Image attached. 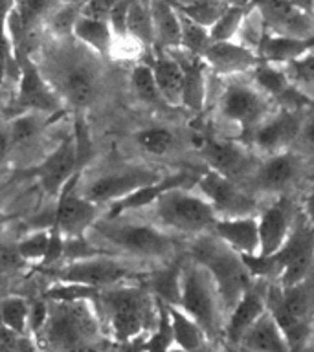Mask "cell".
Returning a JSON list of instances; mask_svg holds the SVG:
<instances>
[{"label":"cell","instance_id":"21","mask_svg":"<svg viewBox=\"0 0 314 352\" xmlns=\"http://www.w3.org/2000/svg\"><path fill=\"white\" fill-rule=\"evenodd\" d=\"M204 160L208 162L209 169L219 175L239 182L242 176L253 175L258 165H253V160L244 147L239 143L228 142V140H202L198 145Z\"/></svg>","mask_w":314,"mask_h":352},{"label":"cell","instance_id":"8","mask_svg":"<svg viewBox=\"0 0 314 352\" xmlns=\"http://www.w3.org/2000/svg\"><path fill=\"white\" fill-rule=\"evenodd\" d=\"M178 307L186 314H189L206 330L209 340L222 334V327H224L222 302H220L215 280L208 270L193 258H189L187 263H182Z\"/></svg>","mask_w":314,"mask_h":352},{"label":"cell","instance_id":"43","mask_svg":"<svg viewBox=\"0 0 314 352\" xmlns=\"http://www.w3.org/2000/svg\"><path fill=\"white\" fill-rule=\"evenodd\" d=\"M247 11V6H228L224 13L219 16V21L209 28L211 38L213 41H233V38H237V33H239V28L244 21Z\"/></svg>","mask_w":314,"mask_h":352},{"label":"cell","instance_id":"52","mask_svg":"<svg viewBox=\"0 0 314 352\" xmlns=\"http://www.w3.org/2000/svg\"><path fill=\"white\" fill-rule=\"evenodd\" d=\"M291 2L302 11H305L307 15L314 16V0H291Z\"/></svg>","mask_w":314,"mask_h":352},{"label":"cell","instance_id":"36","mask_svg":"<svg viewBox=\"0 0 314 352\" xmlns=\"http://www.w3.org/2000/svg\"><path fill=\"white\" fill-rule=\"evenodd\" d=\"M30 305L21 296H8L0 299V323L15 336L30 334Z\"/></svg>","mask_w":314,"mask_h":352},{"label":"cell","instance_id":"48","mask_svg":"<svg viewBox=\"0 0 314 352\" xmlns=\"http://www.w3.org/2000/svg\"><path fill=\"white\" fill-rule=\"evenodd\" d=\"M17 352H46L43 346L39 345L37 340L33 338L32 334L26 336H15V341H13Z\"/></svg>","mask_w":314,"mask_h":352},{"label":"cell","instance_id":"23","mask_svg":"<svg viewBox=\"0 0 314 352\" xmlns=\"http://www.w3.org/2000/svg\"><path fill=\"white\" fill-rule=\"evenodd\" d=\"M198 176L200 175L191 173V170H176V173H171V175H164L158 182L149 184V186L138 189V191H134L129 197L110 204L107 217H118V214H127L131 213V211L149 208V206H153L169 189H176V187H195L197 186Z\"/></svg>","mask_w":314,"mask_h":352},{"label":"cell","instance_id":"7","mask_svg":"<svg viewBox=\"0 0 314 352\" xmlns=\"http://www.w3.org/2000/svg\"><path fill=\"white\" fill-rule=\"evenodd\" d=\"M266 294V308L285 332L291 346H303L314 318V270L291 286H272Z\"/></svg>","mask_w":314,"mask_h":352},{"label":"cell","instance_id":"5","mask_svg":"<svg viewBox=\"0 0 314 352\" xmlns=\"http://www.w3.org/2000/svg\"><path fill=\"white\" fill-rule=\"evenodd\" d=\"M191 258L202 264L213 277L220 302H222V310L226 314L230 312V308L241 299L242 294L255 280L248 272L241 253L231 250L213 231L195 236L191 246Z\"/></svg>","mask_w":314,"mask_h":352},{"label":"cell","instance_id":"19","mask_svg":"<svg viewBox=\"0 0 314 352\" xmlns=\"http://www.w3.org/2000/svg\"><path fill=\"white\" fill-rule=\"evenodd\" d=\"M202 57L211 74L224 77H239L248 74L261 63L258 52L237 38L213 41Z\"/></svg>","mask_w":314,"mask_h":352},{"label":"cell","instance_id":"30","mask_svg":"<svg viewBox=\"0 0 314 352\" xmlns=\"http://www.w3.org/2000/svg\"><path fill=\"white\" fill-rule=\"evenodd\" d=\"M149 6L153 16L154 46H158V50L180 48V15L175 6L171 0H149Z\"/></svg>","mask_w":314,"mask_h":352},{"label":"cell","instance_id":"37","mask_svg":"<svg viewBox=\"0 0 314 352\" xmlns=\"http://www.w3.org/2000/svg\"><path fill=\"white\" fill-rule=\"evenodd\" d=\"M291 87L300 96L314 99V50L283 66Z\"/></svg>","mask_w":314,"mask_h":352},{"label":"cell","instance_id":"16","mask_svg":"<svg viewBox=\"0 0 314 352\" xmlns=\"http://www.w3.org/2000/svg\"><path fill=\"white\" fill-rule=\"evenodd\" d=\"M79 167L81 165L77 160L76 138L74 134H68L37 167H33L32 173L39 180L41 187L46 191V195L57 198L59 192L63 191V187L68 184L72 176L76 175Z\"/></svg>","mask_w":314,"mask_h":352},{"label":"cell","instance_id":"45","mask_svg":"<svg viewBox=\"0 0 314 352\" xmlns=\"http://www.w3.org/2000/svg\"><path fill=\"white\" fill-rule=\"evenodd\" d=\"M50 302L48 299H39L30 305V334L37 336L43 330L46 319H48Z\"/></svg>","mask_w":314,"mask_h":352},{"label":"cell","instance_id":"17","mask_svg":"<svg viewBox=\"0 0 314 352\" xmlns=\"http://www.w3.org/2000/svg\"><path fill=\"white\" fill-rule=\"evenodd\" d=\"M250 6L263 16L266 32L302 38L314 37V16L296 8L291 0H252Z\"/></svg>","mask_w":314,"mask_h":352},{"label":"cell","instance_id":"15","mask_svg":"<svg viewBox=\"0 0 314 352\" xmlns=\"http://www.w3.org/2000/svg\"><path fill=\"white\" fill-rule=\"evenodd\" d=\"M195 189L208 198L219 217L258 214V200L250 192L242 191L239 182L230 180L215 170L209 169L198 176Z\"/></svg>","mask_w":314,"mask_h":352},{"label":"cell","instance_id":"47","mask_svg":"<svg viewBox=\"0 0 314 352\" xmlns=\"http://www.w3.org/2000/svg\"><path fill=\"white\" fill-rule=\"evenodd\" d=\"M120 0H85L81 6V13L88 16H96V19H105L109 21L110 13L114 10V6Z\"/></svg>","mask_w":314,"mask_h":352},{"label":"cell","instance_id":"42","mask_svg":"<svg viewBox=\"0 0 314 352\" xmlns=\"http://www.w3.org/2000/svg\"><path fill=\"white\" fill-rule=\"evenodd\" d=\"M79 15H81V6L72 4V2H63V4L55 6L54 10L50 11L48 21H46V30L55 38L70 37L74 24H76Z\"/></svg>","mask_w":314,"mask_h":352},{"label":"cell","instance_id":"2","mask_svg":"<svg viewBox=\"0 0 314 352\" xmlns=\"http://www.w3.org/2000/svg\"><path fill=\"white\" fill-rule=\"evenodd\" d=\"M48 319L33 336L46 352H105V327L92 301H48Z\"/></svg>","mask_w":314,"mask_h":352},{"label":"cell","instance_id":"51","mask_svg":"<svg viewBox=\"0 0 314 352\" xmlns=\"http://www.w3.org/2000/svg\"><path fill=\"white\" fill-rule=\"evenodd\" d=\"M303 219L307 220L308 226L314 230V186L308 191L307 198H305V204H303Z\"/></svg>","mask_w":314,"mask_h":352},{"label":"cell","instance_id":"58","mask_svg":"<svg viewBox=\"0 0 314 352\" xmlns=\"http://www.w3.org/2000/svg\"><path fill=\"white\" fill-rule=\"evenodd\" d=\"M204 352H208V351H204Z\"/></svg>","mask_w":314,"mask_h":352},{"label":"cell","instance_id":"28","mask_svg":"<svg viewBox=\"0 0 314 352\" xmlns=\"http://www.w3.org/2000/svg\"><path fill=\"white\" fill-rule=\"evenodd\" d=\"M237 349H247L250 352H291L292 346L286 340L285 332L275 323L272 314L266 312L255 321L242 336Z\"/></svg>","mask_w":314,"mask_h":352},{"label":"cell","instance_id":"22","mask_svg":"<svg viewBox=\"0 0 314 352\" xmlns=\"http://www.w3.org/2000/svg\"><path fill=\"white\" fill-rule=\"evenodd\" d=\"M300 129L302 123L291 110L270 114L252 129V145L266 154L281 153L300 136Z\"/></svg>","mask_w":314,"mask_h":352},{"label":"cell","instance_id":"54","mask_svg":"<svg viewBox=\"0 0 314 352\" xmlns=\"http://www.w3.org/2000/svg\"><path fill=\"white\" fill-rule=\"evenodd\" d=\"M6 222H8V214H6L4 211H2V208H0V228H2Z\"/></svg>","mask_w":314,"mask_h":352},{"label":"cell","instance_id":"44","mask_svg":"<svg viewBox=\"0 0 314 352\" xmlns=\"http://www.w3.org/2000/svg\"><path fill=\"white\" fill-rule=\"evenodd\" d=\"M48 242H50V228L48 230H39L32 231L30 235H26L24 239L17 242V255L26 261V263L43 264L44 257H46V252H48Z\"/></svg>","mask_w":314,"mask_h":352},{"label":"cell","instance_id":"35","mask_svg":"<svg viewBox=\"0 0 314 352\" xmlns=\"http://www.w3.org/2000/svg\"><path fill=\"white\" fill-rule=\"evenodd\" d=\"M180 285H182V263L169 264L156 270L151 275L149 286L154 299L165 302L169 307H178L180 302Z\"/></svg>","mask_w":314,"mask_h":352},{"label":"cell","instance_id":"26","mask_svg":"<svg viewBox=\"0 0 314 352\" xmlns=\"http://www.w3.org/2000/svg\"><path fill=\"white\" fill-rule=\"evenodd\" d=\"M211 231L241 255H258L259 253L261 242H259L258 214L219 217Z\"/></svg>","mask_w":314,"mask_h":352},{"label":"cell","instance_id":"18","mask_svg":"<svg viewBox=\"0 0 314 352\" xmlns=\"http://www.w3.org/2000/svg\"><path fill=\"white\" fill-rule=\"evenodd\" d=\"M259 217V255H274L291 235L296 224V209L286 195H278L272 204L258 214Z\"/></svg>","mask_w":314,"mask_h":352},{"label":"cell","instance_id":"13","mask_svg":"<svg viewBox=\"0 0 314 352\" xmlns=\"http://www.w3.org/2000/svg\"><path fill=\"white\" fill-rule=\"evenodd\" d=\"M278 264V285L291 286L303 280L314 270V230L303 219L296 220L291 235L280 252L274 253Z\"/></svg>","mask_w":314,"mask_h":352},{"label":"cell","instance_id":"46","mask_svg":"<svg viewBox=\"0 0 314 352\" xmlns=\"http://www.w3.org/2000/svg\"><path fill=\"white\" fill-rule=\"evenodd\" d=\"M65 244H66L65 235H63L55 226H52V228H50L48 252H46V257H44L43 264L50 266V264L57 263V261L65 255Z\"/></svg>","mask_w":314,"mask_h":352},{"label":"cell","instance_id":"49","mask_svg":"<svg viewBox=\"0 0 314 352\" xmlns=\"http://www.w3.org/2000/svg\"><path fill=\"white\" fill-rule=\"evenodd\" d=\"M11 156V140L10 131H8V123L0 121V167L8 162Z\"/></svg>","mask_w":314,"mask_h":352},{"label":"cell","instance_id":"31","mask_svg":"<svg viewBox=\"0 0 314 352\" xmlns=\"http://www.w3.org/2000/svg\"><path fill=\"white\" fill-rule=\"evenodd\" d=\"M72 37L79 41L83 46H87L88 50H92L99 57H109L114 50V32H112L109 21H105V19H96V16L81 13L74 24Z\"/></svg>","mask_w":314,"mask_h":352},{"label":"cell","instance_id":"20","mask_svg":"<svg viewBox=\"0 0 314 352\" xmlns=\"http://www.w3.org/2000/svg\"><path fill=\"white\" fill-rule=\"evenodd\" d=\"M302 175V160L291 151L269 154L264 162L255 167L252 175L253 189L259 192L285 195L289 187Z\"/></svg>","mask_w":314,"mask_h":352},{"label":"cell","instance_id":"55","mask_svg":"<svg viewBox=\"0 0 314 352\" xmlns=\"http://www.w3.org/2000/svg\"><path fill=\"white\" fill-rule=\"evenodd\" d=\"M291 352H303V346H294Z\"/></svg>","mask_w":314,"mask_h":352},{"label":"cell","instance_id":"50","mask_svg":"<svg viewBox=\"0 0 314 352\" xmlns=\"http://www.w3.org/2000/svg\"><path fill=\"white\" fill-rule=\"evenodd\" d=\"M297 138H302L303 143H305L308 148H313L314 151V116H311L305 123H302L300 136Z\"/></svg>","mask_w":314,"mask_h":352},{"label":"cell","instance_id":"25","mask_svg":"<svg viewBox=\"0 0 314 352\" xmlns=\"http://www.w3.org/2000/svg\"><path fill=\"white\" fill-rule=\"evenodd\" d=\"M175 59L180 63L184 72V85H182V107L191 112H200L208 99V65L200 55L189 54L186 50H169Z\"/></svg>","mask_w":314,"mask_h":352},{"label":"cell","instance_id":"57","mask_svg":"<svg viewBox=\"0 0 314 352\" xmlns=\"http://www.w3.org/2000/svg\"><path fill=\"white\" fill-rule=\"evenodd\" d=\"M226 352H231V351H226ZM233 352H236V349H233Z\"/></svg>","mask_w":314,"mask_h":352},{"label":"cell","instance_id":"34","mask_svg":"<svg viewBox=\"0 0 314 352\" xmlns=\"http://www.w3.org/2000/svg\"><path fill=\"white\" fill-rule=\"evenodd\" d=\"M127 37L136 41L142 48L154 46L153 16L149 0H131L127 10Z\"/></svg>","mask_w":314,"mask_h":352},{"label":"cell","instance_id":"53","mask_svg":"<svg viewBox=\"0 0 314 352\" xmlns=\"http://www.w3.org/2000/svg\"><path fill=\"white\" fill-rule=\"evenodd\" d=\"M0 352H17L15 345H13V343H8V341L0 338Z\"/></svg>","mask_w":314,"mask_h":352},{"label":"cell","instance_id":"3","mask_svg":"<svg viewBox=\"0 0 314 352\" xmlns=\"http://www.w3.org/2000/svg\"><path fill=\"white\" fill-rule=\"evenodd\" d=\"M87 235H90L88 241L101 252L109 248L116 253L140 261H164L176 252V239L173 233L153 222L127 219L125 214L98 219Z\"/></svg>","mask_w":314,"mask_h":352},{"label":"cell","instance_id":"12","mask_svg":"<svg viewBox=\"0 0 314 352\" xmlns=\"http://www.w3.org/2000/svg\"><path fill=\"white\" fill-rule=\"evenodd\" d=\"M162 176H164L162 173L145 167V165H132V167L109 170L105 175L96 176L79 191L90 202L98 204V206H103V204L110 206L121 198L129 197L138 189L158 182Z\"/></svg>","mask_w":314,"mask_h":352},{"label":"cell","instance_id":"32","mask_svg":"<svg viewBox=\"0 0 314 352\" xmlns=\"http://www.w3.org/2000/svg\"><path fill=\"white\" fill-rule=\"evenodd\" d=\"M171 332L176 349L184 352H204L208 346L209 336L195 319L182 310L180 307H169Z\"/></svg>","mask_w":314,"mask_h":352},{"label":"cell","instance_id":"11","mask_svg":"<svg viewBox=\"0 0 314 352\" xmlns=\"http://www.w3.org/2000/svg\"><path fill=\"white\" fill-rule=\"evenodd\" d=\"M219 114L222 120L237 125L241 131H252L270 116L269 96L255 85L230 77L219 98Z\"/></svg>","mask_w":314,"mask_h":352},{"label":"cell","instance_id":"24","mask_svg":"<svg viewBox=\"0 0 314 352\" xmlns=\"http://www.w3.org/2000/svg\"><path fill=\"white\" fill-rule=\"evenodd\" d=\"M264 312H266V294H263L258 286L252 285L242 294L241 299L230 308V312L226 314L224 327H222L226 345L230 349H237L242 336L247 334V330Z\"/></svg>","mask_w":314,"mask_h":352},{"label":"cell","instance_id":"10","mask_svg":"<svg viewBox=\"0 0 314 352\" xmlns=\"http://www.w3.org/2000/svg\"><path fill=\"white\" fill-rule=\"evenodd\" d=\"M19 63V85L13 99V110L17 114L22 112H39V114L57 116L65 110V104L55 90L50 87L46 77L41 74L37 63L32 55L19 54L15 55Z\"/></svg>","mask_w":314,"mask_h":352},{"label":"cell","instance_id":"56","mask_svg":"<svg viewBox=\"0 0 314 352\" xmlns=\"http://www.w3.org/2000/svg\"><path fill=\"white\" fill-rule=\"evenodd\" d=\"M236 352H250V351H247V349H236Z\"/></svg>","mask_w":314,"mask_h":352},{"label":"cell","instance_id":"40","mask_svg":"<svg viewBox=\"0 0 314 352\" xmlns=\"http://www.w3.org/2000/svg\"><path fill=\"white\" fill-rule=\"evenodd\" d=\"M178 15H180V30H182L180 48L189 52V54L200 55V57H202V55L206 54V50L209 48V44L213 43L211 33H209V28L191 21L189 16L182 15L180 11H178Z\"/></svg>","mask_w":314,"mask_h":352},{"label":"cell","instance_id":"27","mask_svg":"<svg viewBox=\"0 0 314 352\" xmlns=\"http://www.w3.org/2000/svg\"><path fill=\"white\" fill-rule=\"evenodd\" d=\"M311 50H314V37L302 38L266 32L258 46V55L263 63L283 68V66L292 63L297 57H302Z\"/></svg>","mask_w":314,"mask_h":352},{"label":"cell","instance_id":"9","mask_svg":"<svg viewBox=\"0 0 314 352\" xmlns=\"http://www.w3.org/2000/svg\"><path fill=\"white\" fill-rule=\"evenodd\" d=\"M136 274L134 266L125 261L112 257L109 253H98L90 257L74 258L63 268L55 270V280L65 283H79L96 290H103L110 286L123 285Z\"/></svg>","mask_w":314,"mask_h":352},{"label":"cell","instance_id":"39","mask_svg":"<svg viewBox=\"0 0 314 352\" xmlns=\"http://www.w3.org/2000/svg\"><path fill=\"white\" fill-rule=\"evenodd\" d=\"M138 147L153 156H164L175 147V134L165 126H145L134 134Z\"/></svg>","mask_w":314,"mask_h":352},{"label":"cell","instance_id":"4","mask_svg":"<svg viewBox=\"0 0 314 352\" xmlns=\"http://www.w3.org/2000/svg\"><path fill=\"white\" fill-rule=\"evenodd\" d=\"M96 301L105 332L120 343L136 341L149 324L158 319V312L154 314L156 299L140 286L116 285L103 288L98 292Z\"/></svg>","mask_w":314,"mask_h":352},{"label":"cell","instance_id":"14","mask_svg":"<svg viewBox=\"0 0 314 352\" xmlns=\"http://www.w3.org/2000/svg\"><path fill=\"white\" fill-rule=\"evenodd\" d=\"M79 176H81V173L77 170L57 197L54 224L52 226H55L65 235V239L87 236L94 222L101 219L98 204L90 202L79 191V182H81Z\"/></svg>","mask_w":314,"mask_h":352},{"label":"cell","instance_id":"41","mask_svg":"<svg viewBox=\"0 0 314 352\" xmlns=\"http://www.w3.org/2000/svg\"><path fill=\"white\" fill-rule=\"evenodd\" d=\"M131 88L136 98L143 103H164L160 96L158 85L154 79L153 66L147 63H138L131 72Z\"/></svg>","mask_w":314,"mask_h":352},{"label":"cell","instance_id":"33","mask_svg":"<svg viewBox=\"0 0 314 352\" xmlns=\"http://www.w3.org/2000/svg\"><path fill=\"white\" fill-rule=\"evenodd\" d=\"M44 116L46 114H39V112H22V114L11 118V121L8 123L11 154L15 151H24L26 147H32L33 143L37 142L48 123L44 120Z\"/></svg>","mask_w":314,"mask_h":352},{"label":"cell","instance_id":"6","mask_svg":"<svg viewBox=\"0 0 314 352\" xmlns=\"http://www.w3.org/2000/svg\"><path fill=\"white\" fill-rule=\"evenodd\" d=\"M151 208L156 226L173 235H204L213 230L219 219L208 198L202 192H195V187L169 189Z\"/></svg>","mask_w":314,"mask_h":352},{"label":"cell","instance_id":"29","mask_svg":"<svg viewBox=\"0 0 314 352\" xmlns=\"http://www.w3.org/2000/svg\"><path fill=\"white\" fill-rule=\"evenodd\" d=\"M153 74L158 85L160 96L164 103L169 107H182V85H184V72L180 63L169 50H158L153 57Z\"/></svg>","mask_w":314,"mask_h":352},{"label":"cell","instance_id":"1","mask_svg":"<svg viewBox=\"0 0 314 352\" xmlns=\"http://www.w3.org/2000/svg\"><path fill=\"white\" fill-rule=\"evenodd\" d=\"M39 70L61 101L77 112L90 109L103 94L101 57L72 37L50 38L35 52Z\"/></svg>","mask_w":314,"mask_h":352},{"label":"cell","instance_id":"38","mask_svg":"<svg viewBox=\"0 0 314 352\" xmlns=\"http://www.w3.org/2000/svg\"><path fill=\"white\" fill-rule=\"evenodd\" d=\"M253 85L263 94L270 98H280L286 90H291V82L286 79L285 70L281 66L269 65V63H259L253 68Z\"/></svg>","mask_w":314,"mask_h":352}]
</instances>
